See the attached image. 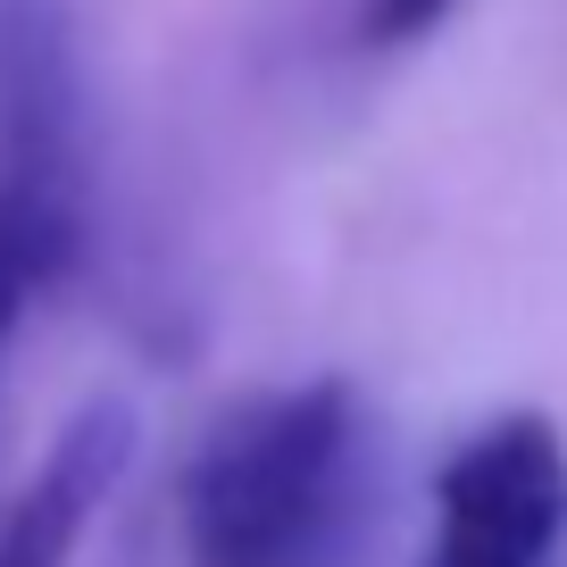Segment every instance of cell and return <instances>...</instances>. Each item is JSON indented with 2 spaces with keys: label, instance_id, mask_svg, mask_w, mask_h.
I'll use <instances>...</instances> for the list:
<instances>
[{
  "label": "cell",
  "instance_id": "cell-3",
  "mask_svg": "<svg viewBox=\"0 0 567 567\" xmlns=\"http://www.w3.org/2000/svg\"><path fill=\"white\" fill-rule=\"evenodd\" d=\"M125 467H134V409L125 401L75 409L59 425V443L42 451V467L18 484V501L0 509V567H75Z\"/></svg>",
  "mask_w": 567,
  "mask_h": 567
},
{
  "label": "cell",
  "instance_id": "cell-2",
  "mask_svg": "<svg viewBox=\"0 0 567 567\" xmlns=\"http://www.w3.org/2000/svg\"><path fill=\"white\" fill-rule=\"evenodd\" d=\"M567 543V434L501 409L434 467V543L417 567H550Z\"/></svg>",
  "mask_w": 567,
  "mask_h": 567
},
{
  "label": "cell",
  "instance_id": "cell-4",
  "mask_svg": "<svg viewBox=\"0 0 567 567\" xmlns=\"http://www.w3.org/2000/svg\"><path fill=\"white\" fill-rule=\"evenodd\" d=\"M460 9L467 0H359L351 9V42L359 51H417V42H434Z\"/></svg>",
  "mask_w": 567,
  "mask_h": 567
},
{
  "label": "cell",
  "instance_id": "cell-1",
  "mask_svg": "<svg viewBox=\"0 0 567 567\" xmlns=\"http://www.w3.org/2000/svg\"><path fill=\"white\" fill-rule=\"evenodd\" d=\"M375 493V425L351 375L250 392L176 484L184 567H342Z\"/></svg>",
  "mask_w": 567,
  "mask_h": 567
}]
</instances>
